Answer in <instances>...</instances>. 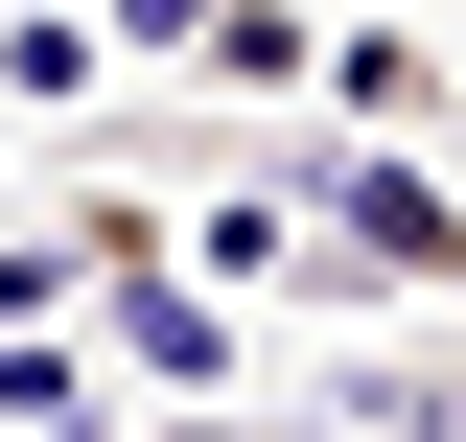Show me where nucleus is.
<instances>
[{
  "label": "nucleus",
  "instance_id": "obj_1",
  "mask_svg": "<svg viewBox=\"0 0 466 442\" xmlns=\"http://www.w3.org/2000/svg\"><path fill=\"white\" fill-rule=\"evenodd\" d=\"M303 279H350V303H466V186L443 164H303Z\"/></svg>",
  "mask_w": 466,
  "mask_h": 442
},
{
  "label": "nucleus",
  "instance_id": "obj_2",
  "mask_svg": "<svg viewBox=\"0 0 466 442\" xmlns=\"http://www.w3.org/2000/svg\"><path fill=\"white\" fill-rule=\"evenodd\" d=\"M210 94H327V24H303V0H233L210 24Z\"/></svg>",
  "mask_w": 466,
  "mask_h": 442
},
{
  "label": "nucleus",
  "instance_id": "obj_3",
  "mask_svg": "<svg viewBox=\"0 0 466 442\" xmlns=\"http://www.w3.org/2000/svg\"><path fill=\"white\" fill-rule=\"evenodd\" d=\"M70 94H94V24L24 0V24H0V116H70Z\"/></svg>",
  "mask_w": 466,
  "mask_h": 442
},
{
  "label": "nucleus",
  "instance_id": "obj_4",
  "mask_svg": "<svg viewBox=\"0 0 466 442\" xmlns=\"http://www.w3.org/2000/svg\"><path fill=\"white\" fill-rule=\"evenodd\" d=\"M140 442H327V419H140Z\"/></svg>",
  "mask_w": 466,
  "mask_h": 442
},
{
  "label": "nucleus",
  "instance_id": "obj_5",
  "mask_svg": "<svg viewBox=\"0 0 466 442\" xmlns=\"http://www.w3.org/2000/svg\"><path fill=\"white\" fill-rule=\"evenodd\" d=\"M0 442H24V419H0Z\"/></svg>",
  "mask_w": 466,
  "mask_h": 442
}]
</instances>
